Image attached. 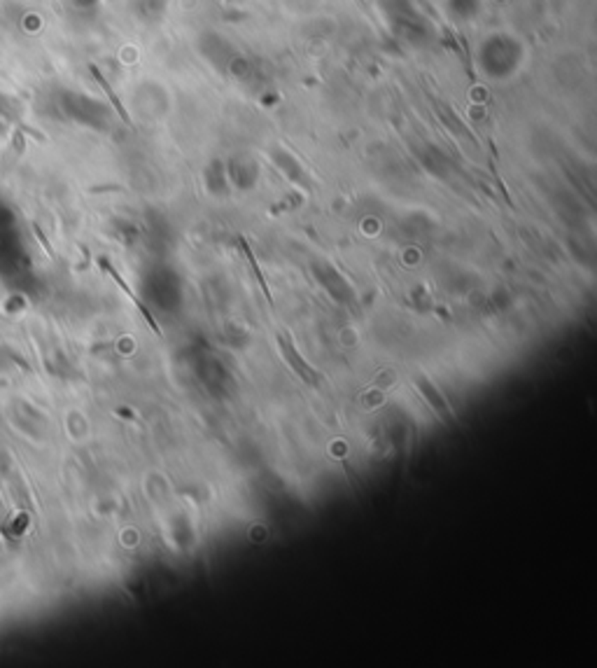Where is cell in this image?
Segmentation results:
<instances>
[{
    "mask_svg": "<svg viewBox=\"0 0 597 668\" xmlns=\"http://www.w3.org/2000/svg\"><path fill=\"white\" fill-rule=\"evenodd\" d=\"M278 346L282 348V353H285V358H287V363L292 365V370L299 374V379H304L306 383H311V385H320L322 383V374L313 370L311 365H306L304 363V358L297 353V348L292 346V341L287 339V336H278Z\"/></svg>",
    "mask_w": 597,
    "mask_h": 668,
    "instance_id": "obj_1",
    "label": "cell"
},
{
    "mask_svg": "<svg viewBox=\"0 0 597 668\" xmlns=\"http://www.w3.org/2000/svg\"><path fill=\"white\" fill-rule=\"evenodd\" d=\"M420 388H422V393H424V395H427V397H432V404H434L436 409H446V402L441 400V395L436 393L432 383H427V381H420Z\"/></svg>",
    "mask_w": 597,
    "mask_h": 668,
    "instance_id": "obj_2",
    "label": "cell"
}]
</instances>
